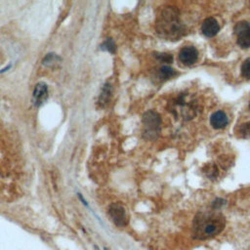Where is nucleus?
<instances>
[{
	"label": "nucleus",
	"instance_id": "1",
	"mask_svg": "<svg viewBox=\"0 0 250 250\" xmlns=\"http://www.w3.org/2000/svg\"><path fill=\"white\" fill-rule=\"evenodd\" d=\"M155 29L157 34L166 40H178L183 37L187 28L180 19V12L176 7H163L156 18Z\"/></svg>",
	"mask_w": 250,
	"mask_h": 250
},
{
	"label": "nucleus",
	"instance_id": "2",
	"mask_svg": "<svg viewBox=\"0 0 250 250\" xmlns=\"http://www.w3.org/2000/svg\"><path fill=\"white\" fill-rule=\"evenodd\" d=\"M226 227L225 217L217 211L199 212L192 222V236L196 240H206L221 233Z\"/></svg>",
	"mask_w": 250,
	"mask_h": 250
},
{
	"label": "nucleus",
	"instance_id": "3",
	"mask_svg": "<svg viewBox=\"0 0 250 250\" xmlns=\"http://www.w3.org/2000/svg\"><path fill=\"white\" fill-rule=\"evenodd\" d=\"M170 111L177 117L183 120H189L197 113V103L188 94H181L176 97L169 107Z\"/></svg>",
	"mask_w": 250,
	"mask_h": 250
},
{
	"label": "nucleus",
	"instance_id": "4",
	"mask_svg": "<svg viewBox=\"0 0 250 250\" xmlns=\"http://www.w3.org/2000/svg\"><path fill=\"white\" fill-rule=\"evenodd\" d=\"M161 119L159 114L154 110H147L143 115L144 137L147 140L155 139L160 132Z\"/></svg>",
	"mask_w": 250,
	"mask_h": 250
},
{
	"label": "nucleus",
	"instance_id": "5",
	"mask_svg": "<svg viewBox=\"0 0 250 250\" xmlns=\"http://www.w3.org/2000/svg\"><path fill=\"white\" fill-rule=\"evenodd\" d=\"M108 215L113 224L118 228H124L128 225V217L122 204L116 202L108 207Z\"/></svg>",
	"mask_w": 250,
	"mask_h": 250
},
{
	"label": "nucleus",
	"instance_id": "6",
	"mask_svg": "<svg viewBox=\"0 0 250 250\" xmlns=\"http://www.w3.org/2000/svg\"><path fill=\"white\" fill-rule=\"evenodd\" d=\"M234 33L237 44L244 49L250 48V23L247 21H239L234 26Z\"/></svg>",
	"mask_w": 250,
	"mask_h": 250
},
{
	"label": "nucleus",
	"instance_id": "7",
	"mask_svg": "<svg viewBox=\"0 0 250 250\" xmlns=\"http://www.w3.org/2000/svg\"><path fill=\"white\" fill-rule=\"evenodd\" d=\"M198 51L192 46H186L179 52V60L185 65H191L197 62Z\"/></svg>",
	"mask_w": 250,
	"mask_h": 250
},
{
	"label": "nucleus",
	"instance_id": "8",
	"mask_svg": "<svg viewBox=\"0 0 250 250\" xmlns=\"http://www.w3.org/2000/svg\"><path fill=\"white\" fill-rule=\"evenodd\" d=\"M48 98V86L44 82H38L33 90L32 102L35 106H40Z\"/></svg>",
	"mask_w": 250,
	"mask_h": 250
},
{
	"label": "nucleus",
	"instance_id": "9",
	"mask_svg": "<svg viewBox=\"0 0 250 250\" xmlns=\"http://www.w3.org/2000/svg\"><path fill=\"white\" fill-rule=\"evenodd\" d=\"M220 30V25L214 18H207L201 24V31L207 37L215 36Z\"/></svg>",
	"mask_w": 250,
	"mask_h": 250
},
{
	"label": "nucleus",
	"instance_id": "10",
	"mask_svg": "<svg viewBox=\"0 0 250 250\" xmlns=\"http://www.w3.org/2000/svg\"><path fill=\"white\" fill-rule=\"evenodd\" d=\"M228 123H229L228 116L222 110L215 111L210 117V124L215 129H223L228 125Z\"/></svg>",
	"mask_w": 250,
	"mask_h": 250
},
{
	"label": "nucleus",
	"instance_id": "11",
	"mask_svg": "<svg viewBox=\"0 0 250 250\" xmlns=\"http://www.w3.org/2000/svg\"><path fill=\"white\" fill-rule=\"evenodd\" d=\"M177 74L176 70L169 65H162L158 69V75L161 79H169Z\"/></svg>",
	"mask_w": 250,
	"mask_h": 250
},
{
	"label": "nucleus",
	"instance_id": "12",
	"mask_svg": "<svg viewBox=\"0 0 250 250\" xmlns=\"http://www.w3.org/2000/svg\"><path fill=\"white\" fill-rule=\"evenodd\" d=\"M110 95H111V87H110V85L105 84V85L104 86L103 90H102L101 95H100L99 103H100L102 105L105 104L108 102V100H109V98H110Z\"/></svg>",
	"mask_w": 250,
	"mask_h": 250
},
{
	"label": "nucleus",
	"instance_id": "13",
	"mask_svg": "<svg viewBox=\"0 0 250 250\" xmlns=\"http://www.w3.org/2000/svg\"><path fill=\"white\" fill-rule=\"evenodd\" d=\"M203 171H204L205 175H206L209 179H215V178L218 176V174H219V170H218L217 166L214 165V164H208V165H206V166L204 167Z\"/></svg>",
	"mask_w": 250,
	"mask_h": 250
},
{
	"label": "nucleus",
	"instance_id": "14",
	"mask_svg": "<svg viewBox=\"0 0 250 250\" xmlns=\"http://www.w3.org/2000/svg\"><path fill=\"white\" fill-rule=\"evenodd\" d=\"M60 58L56 55V54H48L42 61V63L46 66H51L53 65L54 63H56L57 62H59Z\"/></svg>",
	"mask_w": 250,
	"mask_h": 250
},
{
	"label": "nucleus",
	"instance_id": "15",
	"mask_svg": "<svg viewBox=\"0 0 250 250\" xmlns=\"http://www.w3.org/2000/svg\"><path fill=\"white\" fill-rule=\"evenodd\" d=\"M241 74L246 79H250V59H246L241 64Z\"/></svg>",
	"mask_w": 250,
	"mask_h": 250
},
{
	"label": "nucleus",
	"instance_id": "16",
	"mask_svg": "<svg viewBox=\"0 0 250 250\" xmlns=\"http://www.w3.org/2000/svg\"><path fill=\"white\" fill-rule=\"evenodd\" d=\"M101 49L102 50H106L108 52H111L113 53L115 51V44L114 42L110 39V38H107L106 40H104L103 42V44L101 45Z\"/></svg>",
	"mask_w": 250,
	"mask_h": 250
},
{
	"label": "nucleus",
	"instance_id": "17",
	"mask_svg": "<svg viewBox=\"0 0 250 250\" xmlns=\"http://www.w3.org/2000/svg\"><path fill=\"white\" fill-rule=\"evenodd\" d=\"M155 58L161 62H166V63H170L173 61V57L167 53H156Z\"/></svg>",
	"mask_w": 250,
	"mask_h": 250
},
{
	"label": "nucleus",
	"instance_id": "18",
	"mask_svg": "<svg viewBox=\"0 0 250 250\" xmlns=\"http://www.w3.org/2000/svg\"><path fill=\"white\" fill-rule=\"evenodd\" d=\"M239 133H241L242 137H249L250 136V122L243 124L240 128Z\"/></svg>",
	"mask_w": 250,
	"mask_h": 250
},
{
	"label": "nucleus",
	"instance_id": "19",
	"mask_svg": "<svg viewBox=\"0 0 250 250\" xmlns=\"http://www.w3.org/2000/svg\"><path fill=\"white\" fill-rule=\"evenodd\" d=\"M226 203V200H224L223 198H217L216 200L213 201L212 203V208L215 210H218L219 208H221V206H223Z\"/></svg>",
	"mask_w": 250,
	"mask_h": 250
},
{
	"label": "nucleus",
	"instance_id": "20",
	"mask_svg": "<svg viewBox=\"0 0 250 250\" xmlns=\"http://www.w3.org/2000/svg\"><path fill=\"white\" fill-rule=\"evenodd\" d=\"M94 249H95V250H101V249L99 248V246H97V245H94Z\"/></svg>",
	"mask_w": 250,
	"mask_h": 250
},
{
	"label": "nucleus",
	"instance_id": "21",
	"mask_svg": "<svg viewBox=\"0 0 250 250\" xmlns=\"http://www.w3.org/2000/svg\"><path fill=\"white\" fill-rule=\"evenodd\" d=\"M104 250H109L108 248H106V247H104Z\"/></svg>",
	"mask_w": 250,
	"mask_h": 250
},
{
	"label": "nucleus",
	"instance_id": "22",
	"mask_svg": "<svg viewBox=\"0 0 250 250\" xmlns=\"http://www.w3.org/2000/svg\"><path fill=\"white\" fill-rule=\"evenodd\" d=\"M249 109H250V103H249Z\"/></svg>",
	"mask_w": 250,
	"mask_h": 250
}]
</instances>
